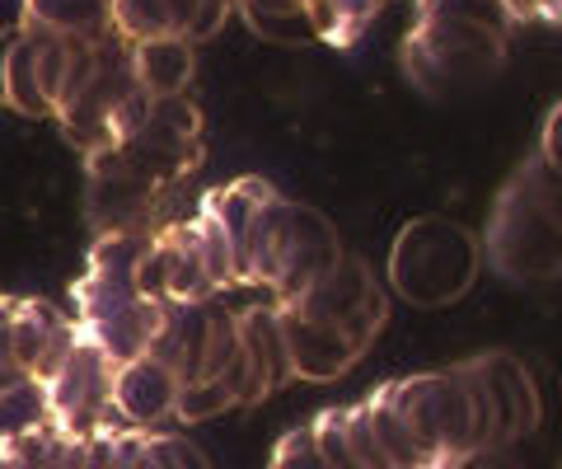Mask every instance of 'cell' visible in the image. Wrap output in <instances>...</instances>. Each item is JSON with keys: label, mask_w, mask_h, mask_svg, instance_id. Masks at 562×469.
Returning <instances> with one entry per match:
<instances>
[{"label": "cell", "mask_w": 562, "mask_h": 469, "mask_svg": "<svg viewBox=\"0 0 562 469\" xmlns=\"http://www.w3.org/2000/svg\"><path fill=\"white\" fill-rule=\"evenodd\" d=\"M483 264L512 287H549L562 272V183L535 150L502 183L479 235Z\"/></svg>", "instance_id": "1"}, {"label": "cell", "mask_w": 562, "mask_h": 469, "mask_svg": "<svg viewBox=\"0 0 562 469\" xmlns=\"http://www.w3.org/2000/svg\"><path fill=\"white\" fill-rule=\"evenodd\" d=\"M483 272L479 235L454 216H413L390 245L394 297L417 310H441L469 297Z\"/></svg>", "instance_id": "2"}, {"label": "cell", "mask_w": 562, "mask_h": 469, "mask_svg": "<svg viewBox=\"0 0 562 469\" xmlns=\"http://www.w3.org/2000/svg\"><path fill=\"white\" fill-rule=\"evenodd\" d=\"M398 66L422 99L450 103L506 71V38L460 20H413L403 33Z\"/></svg>", "instance_id": "3"}, {"label": "cell", "mask_w": 562, "mask_h": 469, "mask_svg": "<svg viewBox=\"0 0 562 469\" xmlns=\"http://www.w3.org/2000/svg\"><path fill=\"white\" fill-rule=\"evenodd\" d=\"M150 103L155 99L140 90L136 71H132V43L122 38V33H103L94 76L85 80V90L57 113V127L66 142L90 160V155L127 146L132 136L146 127Z\"/></svg>", "instance_id": "4"}, {"label": "cell", "mask_w": 562, "mask_h": 469, "mask_svg": "<svg viewBox=\"0 0 562 469\" xmlns=\"http://www.w3.org/2000/svg\"><path fill=\"white\" fill-rule=\"evenodd\" d=\"M70 301H76V328L113 367L146 357L169 305V301H146L132 277H103V272H85L76 291H70Z\"/></svg>", "instance_id": "5"}, {"label": "cell", "mask_w": 562, "mask_h": 469, "mask_svg": "<svg viewBox=\"0 0 562 469\" xmlns=\"http://www.w3.org/2000/svg\"><path fill=\"white\" fill-rule=\"evenodd\" d=\"M286 310H295V315H305V320L342 328V334L366 353V347L375 343V334L384 328V320H390V297H384V287L371 277L366 258L342 249V258L333 264V272H324L319 282H314L301 301H291Z\"/></svg>", "instance_id": "6"}, {"label": "cell", "mask_w": 562, "mask_h": 469, "mask_svg": "<svg viewBox=\"0 0 562 469\" xmlns=\"http://www.w3.org/2000/svg\"><path fill=\"white\" fill-rule=\"evenodd\" d=\"M113 371H117L113 361L80 334L70 361L47 386V423L57 432H66V437H90V432H99L103 413H109Z\"/></svg>", "instance_id": "7"}, {"label": "cell", "mask_w": 562, "mask_h": 469, "mask_svg": "<svg viewBox=\"0 0 562 469\" xmlns=\"http://www.w3.org/2000/svg\"><path fill=\"white\" fill-rule=\"evenodd\" d=\"M469 371L483 380L487 404H492V446H516L530 437L543 418V399L530 367L512 353H479L469 357Z\"/></svg>", "instance_id": "8"}, {"label": "cell", "mask_w": 562, "mask_h": 469, "mask_svg": "<svg viewBox=\"0 0 562 469\" xmlns=\"http://www.w3.org/2000/svg\"><path fill=\"white\" fill-rule=\"evenodd\" d=\"M173 394H179V380L160 361H122L113 371L109 413H103L99 432H160V423L173 418Z\"/></svg>", "instance_id": "9"}, {"label": "cell", "mask_w": 562, "mask_h": 469, "mask_svg": "<svg viewBox=\"0 0 562 469\" xmlns=\"http://www.w3.org/2000/svg\"><path fill=\"white\" fill-rule=\"evenodd\" d=\"M338 258H342L338 225H333L319 212V206L291 198V245H286V264H281V277H277V287H272L277 305L301 301L324 272H333Z\"/></svg>", "instance_id": "10"}, {"label": "cell", "mask_w": 562, "mask_h": 469, "mask_svg": "<svg viewBox=\"0 0 562 469\" xmlns=\"http://www.w3.org/2000/svg\"><path fill=\"white\" fill-rule=\"evenodd\" d=\"M277 320H281V334H286V347H291L295 380H319L324 386V380L347 376L366 357L361 347L333 324L305 320V315H295V310H286V305H277Z\"/></svg>", "instance_id": "11"}, {"label": "cell", "mask_w": 562, "mask_h": 469, "mask_svg": "<svg viewBox=\"0 0 562 469\" xmlns=\"http://www.w3.org/2000/svg\"><path fill=\"white\" fill-rule=\"evenodd\" d=\"M277 188L268 179H258V174H244V179H231L221 188H211L202 198V206L211 216L221 221V235L225 245H231V272H235V287L254 282V264H249V245H254V221L262 212V202H268Z\"/></svg>", "instance_id": "12"}, {"label": "cell", "mask_w": 562, "mask_h": 469, "mask_svg": "<svg viewBox=\"0 0 562 469\" xmlns=\"http://www.w3.org/2000/svg\"><path fill=\"white\" fill-rule=\"evenodd\" d=\"M132 71L150 99H173L188 90L192 71H198V43L179 38V33L140 38V43H132Z\"/></svg>", "instance_id": "13"}, {"label": "cell", "mask_w": 562, "mask_h": 469, "mask_svg": "<svg viewBox=\"0 0 562 469\" xmlns=\"http://www.w3.org/2000/svg\"><path fill=\"white\" fill-rule=\"evenodd\" d=\"M235 328H239V347L249 353L254 371H258L262 380H268V390H286V386H295L291 347H286V334H281L277 305H249V310H235Z\"/></svg>", "instance_id": "14"}, {"label": "cell", "mask_w": 562, "mask_h": 469, "mask_svg": "<svg viewBox=\"0 0 562 469\" xmlns=\"http://www.w3.org/2000/svg\"><path fill=\"white\" fill-rule=\"evenodd\" d=\"M24 20L76 38H103L113 33V0H24Z\"/></svg>", "instance_id": "15"}, {"label": "cell", "mask_w": 562, "mask_h": 469, "mask_svg": "<svg viewBox=\"0 0 562 469\" xmlns=\"http://www.w3.org/2000/svg\"><path fill=\"white\" fill-rule=\"evenodd\" d=\"M61 310L52 305V301H20L14 297V310H10V324H5V343H10V353H14V361L29 371V380H33V367H38V357H43V347H47V338L61 328Z\"/></svg>", "instance_id": "16"}, {"label": "cell", "mask_w": 562, "mask_h": 469, "mask_svg": "<svg viewBox=\"0 0 562 469\" xmlns=\"http://www.w3.org/2000/svg\"><path fill=\"white\" fill-rule=\"evenodd\" d=\"M258 38L281 43V47H314V29L305 14V0H235Z\"/></svg>", "instance_id": "17"}, {"label": "cell", "mask_w": 562, "mask_h": 469, "mask_svg": "<svg viewBox=\"0 0 562 469\" xmlns=\"http://www.w3.org/2000/svg\"><path fill=\"white\" fill-rule=\"evenodd\" d=\"M361 409H366V423H371V432H375V442H380V450H384V460H390V469H431V460L417 450L413 432L403 427V418L394 413L390 394L371 390V394L361 399Z\"/></svg>", "instance_id": "18"}, {"label": "cell", "mask_w": 562, "mask_h": 469, "mask_svg": "<svg viewBox=\"0 0 562 469\" xmlns=\"http://www.w3.org/2000/svg\"><path fill=\"white\" fill-rule=\"evenodd\" d=\"M216 287L206 282V268H202V254H198V235H192V221H173V268H169V291L165 301H211Z\"/></svg>", "instance_id": "19"}, {"label": "cell", "mask_w": 562, "mask_h": 469, "mask_svg": "<svg viewBox=\"0 0 562 469\" xmlns=\"http://www.w3.org/2000/svg\"><path fill=\"white\" fill-rule=\"evenodd\" d=\"M47 423V390L38 380H20V386L0 390V442L29 437V432H43Z\"/></svg>", "instance_id": "20"}, {"label": "cell", "mask_w": 562, "mask_h": 469, "mask_svg": "<svg viewBox=\"0 0 562 469\" xmlns=\"http://www.w3.org/2000/svg\"><path fill=\"white\" fill-rule=\"evenodd\" d=\"M155 231H103L90 245V272L103 277H136V264L146 258Z\"/></svg>", "instance_id": "21"}, {"label": "cell", "mask_w": 562, "mask_h": 469, "mask_svg": "<svg viewBox=\"0 0 562 469\" xmlns=\"http://www.w3.org/2000/svg\"><path fill=\"white\" fill-rule=\"evenodd\" d=\"M5 109L24 113V118H38L47 123L52 109L38 90V80H33V52H29V33H20V43L10 47V66H5Z\"/></svg>", "instance_id": "22"}, {"label": "cell", "mask_w": 562, "mask_h": 469, "mask_svg": "<svg viewBox=\"0 0 562 469\" xmlns=\"http://www.w3.org/2000/svg\"><path fill=\"white\" fill-rule=\"evenodd\" d=\"M413 20H460V24H479L487 33H502V38L512 29V14H506L502 0H417Z\"/></svg>", "instance_id": "23"}, {"label": "cell", "mask_w": 562, "mask_h": 469, "mask_svg": "<svg viewBox=\"0 0 562 469\" xmlns=\"http://www.w3.org/2000/svg\"><path fill=\"white\" fill-rule=\"evenodd\" d=\"M192 235H198V254H202L206 282L216 287V291L235 287V272H231V245H225V235H221V221L211 216L202 202H198V216H192Z\"/></svg>", "instance_id": "24"}, {"label": "cell", "mask_w": 562, "mask_h": 469, "mask_svg": "<svg viewBox=\"0 0 562 469\" xmlns=\"http://www.w3.org/2000/svg\"><path fill=\"white\" fill-rule=\"evenodd\" d=\"M231 404V394L221 390V380H192V386H179L173 394V418L179 423H206V418H221Z\"/></svg>", "instance_id": "25"}, {"label": "cell", "mask_w": 562, "mask_h": 469, "mask_svg": "<svg viewBox=\"0 0 562 469\" xmlns=\"http://www.w3.org/2000/svg\"><path fill=\"white\" fill-rule=\"evenodd\" d=\"M239 353V328H235V310L211 305L206 320V357H202V380H216L225 371V361Z\"/></svg>", "instance_id": "26"}, {"label": "cell", "mask_w": 562, "mask_h": 469, "mask_svg": "<svg viewBox=\"0 0 562 469\" xmlns=\"http://www.w3.org/2000/svg\"><path fill=\"white\" fill-rule=\"evenodd\" d=\"M268 469H328L319 446H314V432L310 423H301L295 432H286L277 446H272V465Z\"/></svg>", "instance_id": "27"}, {"label": "cell", "mask_w": 562, "mask_h": 469, "mask_svg": "<svg viewBox=\"0 0 562 469\" xmlns=\"http://www.w3.org/2000/svg\"><path fill=\"white\" fill-rule=\"evenodd\" d=\"M342 427H347L351 460H357L361 469H390V460H384V450H380V442H375L371 423H366V409H361V404H351V409L342 413Z\"/></svg>", "instance_id": "28"}, {"label": "cell", "mask_w": 562, "mask_h": 469, "mask_svg": "<svg viewBox=\"0 0 562 469\" xmlns=\"http://www.w3.org/2000/svg\"><path fill=\"white\" fill-rule=\"evenodd\" d=\"M43 442H47V427L14 442H0V469H43Z\"/></svg>", "instance_id": "29"}, {"label": "cell", "mask_w": 562, "mask_h": 469, "mask_svg": "<svg viewBox=\"0 0 562 469\" xmlns=\"http://www.w3.org/2000/svg\"><path fill=\"white\" fill-rule=\"evenodd\" d=\"M80 460H85V437H66V432L47 427L43 469H80Z\"/></svg>", "instance_id": "30"}, {"label": "cell", "mask_w": 562, "mask_h": 469, "mask_svg": "<svg viewBox=\"0 0 562 469\" xmlns=\"http://www.w3.org/2000/svg\"><path fill=\"white\" fill-rule=\"evenodd\" d=\"M441 469H525L512 446H487V450H469V456H454V460H441Z\"/></svg>", "instance_id": "31"}, {"label": "cell", "mask_w": 562, "mask_h": 469, "mask_svg": "<svg viewBox=\"0 0 562 469\" xmlns=\"http://www.w3.org/2000/svg\"><path fill=\"white\" fill-rule=\"evenodd\" d=\"M231 10H235V0H202L198 20L188 24V43H206L211 33H221V24L231 20Z\"/></svg>", "instance_id": "32"}, {"label": "cell", "mask_w": 562, "mask_h": 469, "mask_svg": "<svg viewBox=\"0 0 562 469\" xmlns=\"http://www.w3.org/2000/svg\"><path fill=\"white\" fill-rule=\"evenodd\" d=\"M512 24L520 20H543V24H558L562 20V0H502Z\"/></svg>", "instance_id": "33"}, {"label": "cell", "mask_w": 562, "mask_h": 469, "mask_svg": "<svg viewBox=\"0 0 562 469\" xmlns=\"http://www.w3.org/2000/svg\"><path fill=\"white\" fill-rule=\"evenodd\" d=\"M80 469H113V432H90V437H85Z\"/></svg>", "instance_id": "34"}, {"label": "cell", "mask_w": 562, "mask_h": 469, "mask_svg": "<svg viewBox=\"0 0 562 469\" xmlns=\"http://www.w3.org/2000/svg\"><path fill=\"white\" fill-rule=\"evenodd\" d=\"M562 109H558V103H553V109H549V118H543V136H539V155H543V160H549V165H562Z\"/></svg>", "instance_id": "35"}, {"label": "cell", "mask_w": 562, "mask_h": 469, "mask_svg": "<svg viewBox=\"0 0 562 469\" xmlns=\"http://www.w3.org/2000/svg\"><path fill=\"white\" fill-rule=\"evenodd\" d=\"M198 5L202 0H165V14H169V29L179 33V38H188V24L198 20Z\"/></svg>", "instance_id": "36"}, {"label": "cell", "mask_w": 562, "mask_h": 469, "mask_svg": "<svg viewBox=\"0 0 562 469\" xmlns=\"http://www.w3.org/2000/svg\"><path fill=\"white\" fill-rule=\"evenodd\" d=\"M20 33H24V24H5V29H0V109H5V66H10V47L20 43Z\"/></svg>", "instance_id": "37"}, {"label": "cell", "mask_w": 562, "mask_h": 469, "mask_svg": "<svg viewBox=\"0 0 562 469\" xmlns=\"http://www.w3.org/2000/svg\"><path fill=\"white\" fill-rule=\"evenodd\" d=\"M173 456H179V469H211L206 450H202V446H192L188 437H173Z\"/></svg>", "instance_id": "38"}, {"label": "cell", "mask_w": 562, "mask_h": 469, "mask_svg": "<svg viewBox=\"0 0 562 469\" xmlns=\"http://www.w3.org/2000/svg\"><path fill=\"white\" fill-rule=\"evenodd\" d=\"M155 469H179V456H173V437H169V432H155Z\"/></svg>", "instance_id": "39"}, {"label": "cell", "mask_w": 562, "mask_h": 469, "mask_svg": "<svg viewBox=\"0 0 562 469\" xmlns=\"http://www.w3.org/2000/svg\"><path fill=\"white\" fill-rule=\"evenodd\" d=\"M431 469H441V465H431Z\"/></svg>", "instance_id": "40"}, {"label": "cell", "mask_w": 562, "mask_h": 469, "mask_svg": "<svg viewBox=\"0 0 562 469\" xmlns=\"http://www.w3.org/2000/svg\"><path fill=\"white\" fill-rule=\"evenodd\" d=\"M380 5H384V0H380Z\"/></svg>", "instance_id": "41"}]
</instances>
